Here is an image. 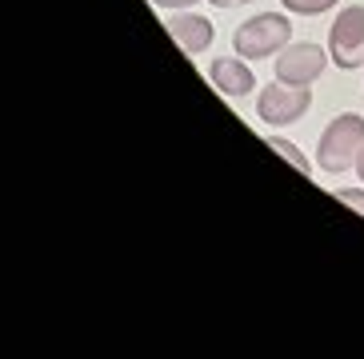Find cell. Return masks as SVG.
<instances>
[{
  "label": "cell",
  "instance_id": "cell-1",
  "mask_svg": "<svg viewBox=\"0 0 364 359\" xmlns=\"http://www.w3.org/2000/svg\"><path fill=\"white\" fill-rule=\"evenodd\" d=\"M364 148V116L360 112H341L324 128L321 144H316V164L321 172H348L356 164V152Z\"/></svg>",
  "mask_w": 364,
  "mask_h": 359
},
{
  "label": "cell",
  "instance_id": "cell-2",
  "mask_svg": "<svg viewBox=\"0 0 364 359\" xmlns=\"http://www.w3.org/2000/svg\"><path fill=\"white\" fill-rule=\"evenodd\" d=\"M289 40H292V21L284 12H260V16L245 21L232 32L236 56H248V60H268V56H277Z\"/></svg>",
  "mask_w": 364,
  "mask_h": 359
},
{
  "label": "cell",
  "instance_id": "cell-3",
  "mask_svg": "<svg viewBox=\"0 0 364 359\" xmlns=\"http://www.w3.org/2000/svg\"><path fill=\"white\" fill-rule=\"evenodd\" d=\"M328 56L336 60V68H344V72L364 64V4H348V9L332 21Z\"/></svg>",
  "mask_w": 364,
  "mask_h": 359
},
{
  "label": "cell",
  "instance_id": "cell-4",
  "mask_svg": "<svg viewBox=\"0 0 364 359\" xmlns=\"http://www.w3.org/2000/svg\"><path fill=\"white\" fill-rule=\"evenodd\" d=\"M312 104V92L300 84H284V80H277L272 88H260L257 96V116L264 120V124H296L304 112H309Z\"/></svg>",
  "mask_w": 364,
  "mask_h": 359
},
{
  "label": "cell",
  "instance_id": "cell-5",
  "mask_svg": "<svg viewBox=\"0 0 364 359\" xmlns=\"http://www.w3.org/2000/svg\"><path fill=\"white\" fill-rule=\"evenodd\" d=\"M324 64H328V53H324L321 44H312V40L284 44V48H280V56H277V80L309 88L312 80L324 72Z\"/></svg>",
  "mask_w": 364,
  "mask_h": 359
},
{
  "label": "cell",
  "instance_id": "cell-6",
  "mask_svg": "<svg viewBox=\"0 0 364 359\" xmlns=\"http://www.w3.org/2000/svg\"><path fill=\"white\" fill-rule=\"evenodd\" d=\"M208 80H213L220 92L228 96V100H236V96H248L257 84V76H252V68H248V60H240V56H220V60H213V68H208Z\"/></svg>",
  "mask_w": 364,
  "mask_h": 359
},
{
  "label": "cell",
  "instance_id": "cell-7",
  "mask_svg": "<svg viewBox=\"0 0 364 359\" xmlns=\"http://www.w3.org/2000/svg\"><path fill=\"white\" fill-rule=\"evenodd\" d=\"M164 28H168V36L176 44H181L184 53H193V56H200V53H208L213 48V24L204 21V16H196V12H181V16H168L164 21Z\"/></svg>",
  "mask_w": 364,
  "mask_h": 359
},
{
  "label": "cell",
  "instance_id": "cell-8",
  "mask_svg": "<svg viewBox=\"0 0 364 359\" xmlns=\"http://www.w3.org/2000/svg\"><path fill=\"white\" fill-rule=\"evenodd\" d=\"M268 148H272V152H280V156L289 160V164H292V168H296V172H304V176H309V172H312V164H309V160H304V156H300V148H296V144H292V140L268 136Z\"/></svg>",
  "mask_w": 364,
  "mask_h": 359
},
{
  "label": "cell",
  "instance_id": "cell-9",
  "mask_svg": "<svg viewBox=\"0 0 364 359\" xmlns=\"http://www.w3.org/2000/svg\"><path fill=\"white\" fill-rule=\"evenodd\" d=\"M289 12H300V16H321V12L336 9L341 0H280Z\"/></svg>",
  "mask_w": 364,
  "mask_h": 359
},
{
  "label": "cell",
  "instance_id": "cell-10",
  "mask_svg": "<svg viewBox=\"0 0 364 359\" xmlns=\"http://www.w3.org/2000/svg\"><path fill=\"white\" fill-rule=\"evenodd\" d=\"M336 200L348 204V208H356L364 216V188H341V192H336Z\"/></svg>",
  "mask_w": 364,
  "mask_h": 359
},
{
  "label": "cell",
  "instance_id": "cell-11",
  "mask_svg": "<svg viewBox=\"0 0 364 359\" xmlns=\"http://www.w3.org/2000/svg\"><path fill=\"white\" fill-rule=\"evenodd\" d=\"M152 4H161V9H193L196 0H152Z\"/></svg>",
  "mask_w": 364,
  "mask_h": 359
},
{
  "label": "cell",
  "instance_id": "cell-12",
  "mask_svg": "<svg viewBox=\"0 0 364 359\" xmlns=\"http://www.w3.org/2000/svg\"><path fill=\"white\" fill-rule=\"evenodd\" d=\"M216 9H240V4H248V0H213Z\"/></svg>",
  "mask_w": 364,
  "mask_h": 359
},
{
  "label": "cell",
  "instance_id": "cell-13",
  "mask_svg": "<svg viewBox=\"0 0 364 359\" xmlns=\"http://www.w3.org/2000/svg\"><path fill=\"white\" fill-rule=\"evenodd\" d=\"M353 168H356V176H360V184H364V148L356 152V164H353Z\"/></svg>",
  "mask_w": 364,
  "mask_h": 359
}]
</instances>
